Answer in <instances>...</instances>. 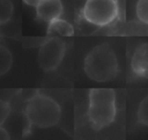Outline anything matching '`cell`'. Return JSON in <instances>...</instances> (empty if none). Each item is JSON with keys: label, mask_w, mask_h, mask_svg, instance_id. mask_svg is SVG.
<instances>
[{"label": "cell", "mask_w": 148, "mask_h": 140, "mask_svg": "<svg viewBox=\"0 0 148 140\" xmlns=\"http://www.w3.org/2000/svg\"><path fill=\"white\" fill-rule=\"evenodd\" d=\"M83 68L91 80L109 82L114 80L119 72L117 55L109 44H101L86 55Z\"/></svg>", "instance_id": "1"}, {"label": "cell", "mask_w": 148, "mask_h": 140, "mask_svg": "<svg viewBox=\"0 0 148 140\" xmlns=\"http://www.w3.org/2000/svg\"><path fill=\"white\" fill-rule=\"evenodd\" d=\"M116 93L112 89H91L88 93L87 118L95 130H101L115 121Z\"/></svg>", "instance_id": "2"}, {"label": "cell", "mask_w": 148, "mask_h": 140, "mask_svg": "<svg viewBox=\"0 0 148 140\" xmlns=\"http://www.w3.org/2000/svg\"><path fill=\"white\" fill-rule=\"evenodd\" d=\"M59 104L49 95L36 93L27 102L25 115L29 124L40 128L56 126L61 119Z\"/></svg>", "instance_id": "3"}, {"label": "cell", "mask_w": 148, "mask_h": 140, "mask_svg": "<svg viewBox=\"0 0 148 140\" xmlns=\"http://www.w3.org/2000/svg\"><path fill=\"white\" fill-rule=\"evenodd\" d=\"M119 14L117 0H86L82 15L87 23L97 27L112 23Z\"/></svg>", "instance_id": "4"}, {"label": "cell", "mask_w": 148, "mask_h": 140, "mask_svg": "<svg viewBox=\"0 0 148 140\" xmlns=\"http://www.w3.org/2000/svg\"><path fill=\"white\" fill-rule=\"evenodd\" d=\"M66 53V43L59 37H51L42 43L38 54V63L46 72L54 71L62 63Z\"/></svg>", "instance_id": "5"}, {"label": "cell", "mask_w": 148, "mask_h": 140, "mask_svg": "<svg viewBox=\"0 0 148 140\" xmlns=\"http://www.w3.org/2000/svg\"><path fill=\"white\" fill-rule=\"evenodd\" d=\"M131 71L138 78L148 79V43L135 49L131 59Z\"/></svg>", "instance_id": "6"}, {"label": "cell", "mask_w": 148, "mask_h": 140, "mask_svg": "<svg viewBox=\"0 0 148 140\" xmlns=\"http://www.w3.org/2000/svg\"><path fill=\"white\" fill-rule=\"evenodd\" d=\"M36 11L38 19L49 23L61 17L63 5L61 0H40L36 6Z\"/></svg>", "instance_id": "7"}, {"label": "cell", "mask_w": 148, "mask_h": 140, "mask_svg": "<svg viewBox=\"0 0 148 140\" xmlns=\"http://www.w3.org/2000/svg\"><path fill=\"white\" fill-rule=\"evenodd\" d=\"M47 34L51 37H71L74 35V29L68 21L57 19L49 23Z\"/></svg>", "instance_id": "8"}, {"label": "cell", "mask_w": 148, "mask_h": 140, "mask_svg": "<svg viewBox=\"0 0 148 140\" xmlns=\"http://www.w3.org/2000/svg\"><path fill=\"white\" fill-rule=\"evenodd\" d=\"M13 58L10 50L0 44V76L6 74L12 66Z\"/></svg>", "instance_id": "9"}, {"label": "cell", "mask_w": 148, "mask_h": 140, "mask_svg": "<svg viewBox=\"0 0 148 140\" xmlns=\"http://www.w3.org/2000/svg\"><path fill=\"white\" fill-rule=\"evenodd\" d=\"M13 14V3L11 0H0V25L10 21Z\"/></svg>", "instance_id": "10"}, {"label": "cell", "mask_w": 148, "mask_h": 140, "mask_svg": "<svg viewBox=\"0 0 148 140\" xmlns=\"http://www.w3.org/2000/svg\"><path fill=\"white\" fill-rule=\"evenodd\" d=\"M137 120L141 125L148 127V95L139 104L137 110Z\"/></svg>", "instance_id": "11"}, {"label": "cell", "mask_w": 148, "mask_h": 140, "mask_svg": "<svg viewBox=\"0 0 148 140\" xmlns=\"http://www.w3.org/2000/svg\"><path fill=\"white\" fill-rule=\"evenodd\" d=\"M136 15L139 21L148 25V0H138L136 4Z\"/></svg>", "instance_id": "12"}, {"label": "cell", "mask_w": 148, "mask_h": 140, "mask_svg": "<svg viewBox=\"0 0 148 140\" xmlns=\"http://www.w3.org/2000/svg\"><path fill=\"white\" fill-rule=\"evenodd\" d=\"M10 105L7 102L0 100V126H2L10 115Z\"/></svg>", "instance_id": "13"}, {"label": "cell", "mask_w": 148, "mask_h": 140, "mask_svg": "<svg viewBox=\"0 0 148 140\" xmlns=\"http://www.w3.org/2000/svg\"><path fill=\"white\" fill-rule=\"evenodd\" d=\"M8 139H10L9 133L2 126H0V140H8Z\"/></svg>", "instance_id": "14"}, {"label": "cell", "mask_w": 148, "mask_h": 140, "mask_svg": "<svg viewBox=\"0 0 148 140\" xmlns=\"http://www.w3.org/2000/svg\"><path fill=\"white\" fill-rule=\"evenodd\" d=\"M40 0H23V2L25 3V4L29 5V6H34L36 7L37 6V4L39 3Z\"/></svg>", "instance_id": "15"}, {"label": "cell", "mask_w": 148, "mask_h": 140, "mask_svg": "<svg viewBox=\"0 0 148 140\" xmlns=\"http://www.w3.org/2000/svg\"><path fill=\"white\" fill-rule=\"evenodd\" d=\"M0 40H1V32H0Z\"/></svg>", "instance_id": "16"}]
</instances>
